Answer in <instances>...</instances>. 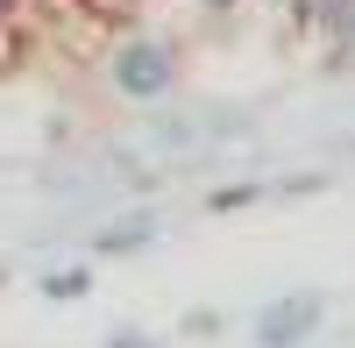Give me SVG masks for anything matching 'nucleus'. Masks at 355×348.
<instances>
[{"instance_id":"1","label":"nucleus","mask_w":355,"mask_h":348,"mask_svg":"<svg viewBox=\"0 0 355 348\" xmlns=\"http://www.w3.org/2000/svg\"><path fill=\"white\" fill-rule=\"evenodd\" d=\"M178 64H185V50H178V36H164V28H128V36H107V43H100V78H107V93H114V100H135V107L171 100Z\"/></svg>"},{"instance_id":"2","label":"nucleus","mask_w":355,"mask_h":348,"mask_svg":"<svg viewBox=\"0 0 355 348\" xmlns=\"http://www.w3.org/2000/svg\"><path fill=\"white\" fill-rule=\"evenodd\" d=\"M320 320H327V299L320 292H291V299H270L256 313V348H306L320 334Z\"/></svg>"},{"instance_id":"3","label":"nucleus","mask_w":355,"mask_h":348,"mask_svg":"<svg viewBox=\"0 0 355 348\" xmlns=\"http://www.w3.org/2000/svg\"><path fill=\"white\" fill-rule=\"evenodd\" d=\"M157 227H164V214H128V220H107L100 235H93V256H135V249H150V242H157Z\"/></svg>"},{"instance_id":"4","label":"nucleus","mask_w":355,"mask_h":348,"mask_svg":"<svg viewBox=\"0 0 355 348\" xmlns=\"http://www.w3.org/2000/svg\"><path fill=\"white\" fill-rule=\"evenodd\" d=\"M36 292H43L50 306H71V299H85V292H93V263H71V270H50V277L36 284Z\"/></svg>"},{"instance_id":"5","label":"nucleus","mask_w":355,"mask_h":348,"mask_svg":"<svg viewBox=\"0 0 355 348\" xmlns=\"http://www.w3.org/2000/svg\"><path fill=\"white\" fill-rule=\"evenodd\" d=\"M21 57H28V43H21V28L8 21V8H0V78H8V71L21 64Z\"/></svg>"},{"instance_id":"6","label":"nucleus","mask_w":355,"mask_h":348,"mask_svg":"<svg viewBox=\"0 0 355 348\" xmlns=\"http://www.w3.org/2000/svg\"><path fill=\"white\" fill-rule=\"evenodd\" d=\"M249 199H263V185H220V192H206V207L227 214V207H249Z\"/></svg>"},{"instance_id":"7","label":"nucleus","mask_w":355,"mask_h":348,"mask_svg":"<svg viewBox=\"0 0 355 348\" xmlns=\"http://www.w3.org/2000/svg\"><path fill=\"white\" fill-rule=\"evenodd\" d=\"M107 348H157V341H150V334H135V327H128V334H114Z\"/></svg>"},{"instance_id":"8","label":"nucleus","mask_w":355,"mask_h":348,"mask_svg":"<svg viewBox=\"0 0 355 348\" xmlns=\"http://www.w3.org/2000/svg\"><path fill=\"white\" fill-rule=\"evenodd\" d=\"M348 50H355V28H348Z\"/></svg>"},{"instance_id":"9","label":"nucleus","mask_w":355,"mask_h":348,"mask_svg":"<svg viewBox=\"0 0 355 348\" xmlns=\"http://www.w3.org/2000/svg\"><path fill=\"white\" fill-rule=\"evenodd\" d=\"M0 8H8V0H0Z\"/></svg>"},{"instance_id":"10","label":"nucleus","mask_w":355,"mask_h":348,"mask_svg":"<svg viewBox=\"0 0 355 348\" xmlns=\"http://www.w3.org/2000/svg\"><path fill=\"white\" fill-rule=\"evenodd\" d=\"M0 277H8V270H0Z\"/></svg>"}]
</instances>
